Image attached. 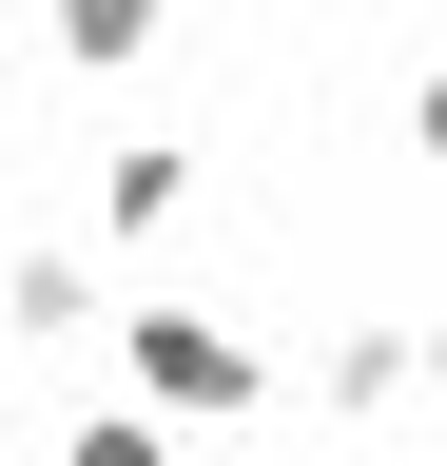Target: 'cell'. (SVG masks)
<instances>
[{
    "label": "cell",
    "instance_id": "cell-1",
    "mask_svg": "<svg viewBox=\"0 0 447 466\" xmlns=\"http://www.w3.org/2000/svg\"><path fill=\"white\" fill-rule=\"evenodd\" d=\"M137 389H156V408H234V389H253V350L214 330V311H137Z\"/></svg>",
    "mask_w": 447,
    "mask_h": 466
},
{
    "label": "cell",
    "instance_id": "cell-2",
    "mask_svg": "<svg viewBox=\"0 0 447 466\" xmlns=\"http://www.w3.org/2000/svg\"><path fill=\"white\" fill-rule=\"evenodd\" d=\"M78 466H156V428H78Z\"/></svg>",
    "mask_w": 447,
    "mask_h": 466
}]
</instances>
